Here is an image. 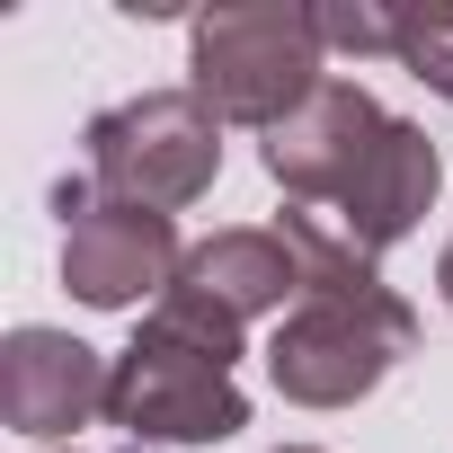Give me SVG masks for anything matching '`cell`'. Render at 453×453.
Returning a JSON list of instances; mask_svg holds the SVG:
<instances>
[{
    "label": "cell",
    "mask_w": 453,
    "mask_h": 453,
    "mask_svg": "<svg viewBox=\"0 0 453 453\" xmlns=\"http://www.w3.org/2000/svg\"><path fill=\"white\" fill-rule=\"evenodd\" d=\"M241 329L213 294L196 285H169L134 347L116 356V382H107V426H125V444L142 453H178V444H232L250 426V391L232 382L241 365Z\"/></svg>",
    "instance_id": "obj_1"
},
{
    "label": "cell",
    "mask_w": 453,
    "mask_h": 453,
    "mask_svg": "<svg viewBox=\"0 0 453 453\" xmlns=\"http://www.w3.org/2000/svg\"><path fill=\"white\" fill-rule=\"evenodd\" d=\"M435 285H444V311H453V241H444V258H435Z\"/></svg>",
    "instance_id": "obj_11"
},
{
    "label": "cell",
    "mask_w": 453,
    "mask_h": 453,
    "mask_svg": "<svg viewBox=\"0 0 453 453\" xmlns=\"http://www.w3.org/2000/svg\"><path fill=\"white\" fill-rule=\"evenodd\" d=\"M435 187H444V160H435L426 125L391 116V134L373 142V160L356 169V187L329 204V222H338V232H347L365 258H382V250H400V241L418 232V222H426Z\"/></svg>",
    "instance_id": "obj_8"
},
{
    "label": "cell",
    "mask_w": 453,
    "mask_h": 453,
    "mask_svg": "<svg viewBox=\"0 0 453 453\" xmlns=\"http://www.w3.org/2000/svg\"><path fill=\"white\" fill-rule=\"evenodd\" d=\"M107 382L116 365L72 329H10V347H0V418H10V435L36 444H63L89 418H107Z\"/></svg>",
    "instance_id": "obj_7"
},
{
    "label": "cell",
    "mask_w": 453,
    "mask_h": 453,
    "mask_svg": "<svg viewBox=\"0 0 453 453\" xmlns=\"http://www.w3.org/2000/svg\"><path fill=\"white\" fill-rule=\"evenodd\" d=\"M391 134V116H382V98L365 89V81H320L267 142H258V160H267V178L294 196V204H338L347 187H356V169L373 160V142Z\"/></svg>",
    "instance_id": "obj_6"
},
{
    "label": "cell",
    "mask_w": 453,
    "mask_h": 453,
    "mask_svg": "<svg viewBox=\"0 0 453 453\" xmlns=\"http://www.w3.org/2000/svg\"><path fill=\"white\" fill-rule=\"evenodd\" d=\"M54 204H63V285H72V303H89V311H134L142 294L160 303V294L178 285L187 250H178V222H169V213L98 196L89 169L63 178Z\"/></svg>",
    "instance_id": "obj_5"
},
{
    "label": "cell",
    "mask_w": 453,
    "mask_h": 453,
    "mask_svg": "<svg viewBox=\"0 0 453 453\" xmlns=\"http://www.w3.org/2000/svg\"><path fill=\"white\" fill-rule=\"evenodd\" d=\"M276 453H320V444H276Z\"/></svg>",
    "instance_id": "obj_12"
},
{
    "label": "cell",
    "mask_w": 453,
    "mask_h": 453,
    "mask_svg": "<svg viewBox=\"0 0 453 453\" xmlns=\"http://www.w3.org/2000/svg\"><path fill=\"white\" fill-rule=\"evenodd\" d=\"M400 356H418V311L391 285H373V294H303L267 338V382L294 409H356Z\"/></svg>",
    "instance_id": "obj_3"
},
{
    "label": "cell",
    "mask_w": 453,
    "mask_h": 453,
    "mask_svg": "<svg viewBox=\"0 0 453 453\" xmlns=\"http://www.w3.org/2000/svg\"><path fill=\"white\" fill-rule=\"evenodd\" d=\"M81 151H89V187L98 196L178 213V204H196L222 178V116L196 89H142V98L98 107Z\"/></svg>",
    "instance_id": "obj_4"
},
{
    "label": "cell",
    "mask_w": 453,
    "mask_h": 453,
    "mask_svg": "<svg viewBox=\"0 0 453 453\" xmlns=\"http://www.w3.org/2000/svg\"><path fill=\"white\" fill-rule=\"evenodd\" d=\"M178 285L213 294L232 320H258V311L303 303V267H294L285 232H258V222H232V232L196 241V250H187V267H178Z\"/></svg>",
    "instance_id": "obj_9"
},
{
    "label": "cell",
    "mask_w": 453,
    "mask_h": 453,
    "mask_svg": "<svg viewBox=\"0 0 453 453\" xmlns=\"http://www.w3.org/2000/svg\"><path fill=\"white\" fill-rule=\"evenodd\" d=\"M311 19H320L329 54H400L409 63V36H418L409 10H373V0H329V10H311Z\"/></svg>",
    "instance_id": "obj_10"
},
{
    "label": "cell",
    "mask_w": 453,
    "mask_h": 453,
    "mask_svg": "<svg viewBox=\"0 0 453 453\" xmlns=\"http://www.w3.org/2000/svg\"><path fill=\"white\" fill-rule=\"evenodd\" d=\"M320 81H329V45H320V19L294 0H222L187 27V89L222 125L276 134Z\"/></svg>",
    "instance_id": "obj_2"
}]
</instances>
